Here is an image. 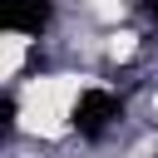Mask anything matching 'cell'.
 <instances>
[{"mask_svg": "<svg viewBox=\"0 0 158 158\" xmlns=\"http://www.w3.org/2000/svg\"><path fill=\"white\" fill-rule=\"evenodd\" d=\"M153 114H158V94H153Z\"/></svg>", "mask_w": 158, "mask_h": 158, "instance_id": "5", "label": "cell"}, {"mask_svg": "<svg viewBox=\"0 0 158 158\" xmlns=\"http://www.w3.org/2000/svg\"><path fill=\"white\" fill-rule=\"evenodd\" d=\"M0 44H5V64H0V74H5V79H15V74H20V64H25V44H30V40L10 30Z\"/></svg>", "mask_w": 158, "mask_h": 158, "instance_id": "2", "label": "cell"}, {"mask_svg": "<svg viewBox=\"0 0 158 158\" xmlns=\"http://www.w3.org/2000/svg\"><path fill=\"white\" fill-rule=\"evenodd\" d=\"M79 89H84L79 74H44V79H30L25 94H20V133H35V138H59V133H69Z\"/></svg>", "mask_w": 158, "mask_h": 158, "instance_id": "1", "label": "cell"}, {"mask_svg": "<svg viewBox=\"0 0 158 158\" xmlns=\"http://www.w3.org/2000/svg\"><path fill=\"white\" fill-rule=\"evenodd\" d=\"M109 59H133V49H138V35L133 30H118V35H109Z\"/></svg>", "mask_w": 158, "mask_h": 158, "instance_id": "3", "label": "cell"}, {"mask_svg": "<svg viewBox=\"0 0 158 158\" xmlns=\"http://www.w3.org/2000/svg\"><path fill=\"white\" fill-rule=\"evenodd\" d=\"M84 5H89V15H94V20H104V25L123 20V10H128V0H84Z\"/></svg>", "mask_w": 158, "mask_h": 158, "instance_id": "4", "label": "cell"}]
</instances>
